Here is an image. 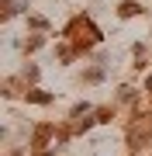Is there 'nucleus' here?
<instances>
[{
	"label": "nucleus",
	"mask_w": 152,
	"mask_h": 156,
	"mask_svg": "<svg viewBox=\"0 0 152 156\" xmlns=\"http://www.w3.org/2000/svg\"><path fill=\"white\" fill-rule=\"evenodd\" d=\"M66 35L76 42V49H86V45H93V42L104 38L100 28L90 24V17H76V21H69V24H66Z\"/></svg>",
	"instance_id": "f257e3e1"
},
{
	"label": "nucleus",
	"mask_w": 152,
	"mask_h": 156,
	"mask_svg": "<svg viewBox=\"0 0 152 156\" xmlns=\"http://www.w3.org/2000/svg\"><path fill=\"white\" fill-rule=\"evenodd\" d=\"M128 142H131V149H142V146L152 142V118L149 115H135V125H131V132H128Z\"/></svg>",
	"instance_id": "f03ea898"
},
{
	"label": "nucleus",
	"mask_w": 152,
	"mask_h": 156,
	"mask_svg": "<svg viewBox=\"0 0 152 156\" xmlns=\"http://www.w3.org/2000/svg\"><path fill=\"white\" fill-rule=\"evenodd\" d=\"M56 135V125H49V122H42V125H35V132H31V149L35 153H42L49 146V139Z\"/></svg>",
	"instance_id": "7ed1b4c3"
},
{
	"label": "nucleus",
	"mask_w": 152,
	"mask_h": 156,
	"mask_svg": "<svg viewBox=\"0 0 152 156\" xmlns=\"http://www.w3.org/2000/svg\"><path fill=\"white\" fill-rule=\"evenodd\" d=\"M24 97L31 104H52V94H45V90H24Z\"/></svg>",
	"instance_id": "20e7f679"
},
{
	"label": "nucleus",
	"mask_w": 152,
	"mask_h": 156,
	"mask_svg": "<svg viewBox=\"0 0 152 156\" xmlns=\"http://www.w3.org/2000/svg\"><path fill=\"white\" fill-rule=\"evenodd\" d=\"M118 14H121V17H135V14H142V7L135 4V0H124V4L118 7Z\"/></svg>",
	"instance_id": "39448f33"
},
{
	"label": "nucleus",
	"mask_w": 152,
	"mask_h": 156,
	"mask_svg": "<svg viewBox=\"0 0 152 156\" xmlns=\"http://www.w3.org/2000/svg\"><path fill=\"white\" fill-rule=\"evenodd\" d=\"M111 118H114V111H111V108H100V111H97V122H100V125H107Z\"/></svg>",
	"instance_id": "423d86ee"
},
{
	"label": "nucleus",
	"mask_w": 152,
	"mask_h": 156,
	"mask_svg": "<svg viewBox=\"0 0 152 156\" xmlns=\"http://www.w3.org/2000/svg\"><path fill=\"white\" fill-rule=\"evenodd\" d=\"M28 24H31V28H38V31H45V28H49L45 17H28Z\"/></svg>",
	"instance_id": "0eeeda50"
},
{
	"label": "nucleus",
	"mask_w": 152,
	"mask_h": 156,
	"mask_svg": "<svg viewBox=\"0 0 152 156\" xmlns=\"http://www.w3.org/2000/svg\"><path fill=\"white\" fill-rule=\"evenodd\" d=\"M42 42H45V38H42V35H35V38H28V52H35V49H42Z\"/></svg>",
	"instance_id": "6e6552de"
},
{
	"label": "nucleus",
	"mask_w": 152,
	"mask_h": 156,
	"mask_svg": "<svg viewBox=\"0 0 152 156\" xmlns=\"http://www.w3.org/2000/svg\"><path fill=\"white\" fill-rule=\"evenodd\" d=\"M24 80H38V66H24Z\"/></svg>",
	"instance_id": "1a4fd4ad"
},
{
	"label": "nucleus",
	"mask_w": 152,
	"mask_h": 156,
	"mask_svg": "<svg viewBox=\"0 0 152 156\" xmlns=\"http://www.w3.org/2000/svg\"><path fill=\"white\" fill-rule=\"evenodd\" d=\"M121 101H135V90H131V87H121Z\"/></svg>",
	"instance_id": "9d476101"
},
{
	"label": "nucleus",
	"mask_w": 152,
	"mask_h": 156,
	"mask_svg": "<svg viewBox=\"0 0 152 156\" xmlns=\"http://www.w3.org/2000/svg\"><path fill=\"white\" fill-rule=\"evenodd\" d=\"M145 90H152V76H149V80H145Z\"/></svg>",
	"instance_id": "9b49d317"
},
{
	"label": "nucleus",
	"mask_w": 152,
	"mask_h": 156,
	"mask_svg": "<svg viewBox=\"0 0 152 156\" xmlns=\"http://www.w3.org/2000/svg\"><path fill=\"white\" fill-rule=\"evenodd\" d=\"M38 156H49V153H38Z\"/></svg>",
	"instance_id": "f8f14e48"
}]
</instances>
